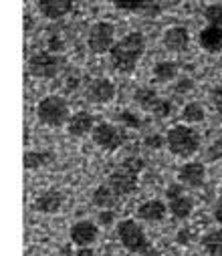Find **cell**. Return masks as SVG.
<instances>
[{"instance_id": "6da1fadb", "label": "cell", "mask_w": 222, "mask_h": 256, "mask_svg": "<svg viewBox=\"0 0 222 256\" xmlns=\"http://www.w3.org/2000/svg\"><path fill=\"white\" fill-rule=\"evenodd\" d=\"M143 52H145V36L139 30H131L113 44V48L109 50V62L117 73L129 75L135 71Z\"/></svg>"}, {"instance_id": "7a4b0ae2", "label": "cell", "mask_w": 222, "mask_h": 256, "mask_svg": "<svg viewBox=\"0 0 222 256\" xmlns=\"http://www.w3.org/2000/svg\"><path fill=\"white\" fill-rule=\"evenodd\" d=\"M117 238L121 246L131 252V254H141V256H160L158 248L150 242L145 230L131 218H125L117 224Z\"/></svg>"}, {"instance_id": "3957f363", "label": "cell", "mask_w": 222, "mask_h": 256, "mask_svg": "<svg viewBox=\"0 0 222 256\" xmlns=\"http://www.w3.org/2000/svg\"><path fill=\"white\" fill-rule=\"evenodd\" d=\"M166 148L170 150L172 156L190 160L200 150V136L188 123L172 125L166 134Z\"/></svg>"}, {"instance_id": "277c9868", "label": "cell", "mask_w": 222, "mask_h": 256, "mask_svg": "<svg viewBox=\"0 0 222 256\" xmlns=\"http://www.w3.org/2000/svg\"><path fill=\"white\" fill-rule=\"evenodd\" d=\"M37 119L47 127H63L71 119V109L65 97L47 95L37 105Z\"/></svg>"}, {"instance_id": "5b68a950", "label": "cell", "mask_w": 222, "mask_h": 256, "mask_svg": "<svg viewBox=\"0 0 222 256\" xmlns=\"http://www.w3.org/2000/svg\"><path fill=\"white\" fill-rule=\"evenodd\" d=\"M91 138L95 142V146L103 152H117L125 146L127 142V132L121 125H113L109 121H99L95 123Z\"/></svg>"}, {"instance_id": "8992f818", "label": "cell", "mask_w": 222, "mask_h": 256, "mask_svg": "<svg viewBox=\"0 0 222 256\" xmlns=\"http://www.w3.org/2000/svg\"><path fill=\"white\" fill-rule=\"evenodd\" d=\"M63 65H65V60L57 52L41 50L29 58V73L37 79H55L61 73Z\"/></svg>"}, {"instance_id": "52a82bcc", "label": "cell", "mask_w": 222, "mask_h": 256, "mask_svg": "<svg viewBox=\"0 0 222 256\" xmlns=\"http://www.w3.org/2000/svg\"><path fill=\"white\" fill-rule=\"evenodd\" d=\"M115 26L107 20H99L95 22L91 28H89V34H87V46L91 52L95 54H103V52H109L115 44Z\"/></svg>"}, {"instance_id": "ba28073f", "label": "cell", "mask_w": 222, "mask_h": 256, "mask_svg": "<svg viewBox=\"0 0 222 256\" xmlns=\"http://www.w3.org/2000/svg\"><path fill=\"white\" fill-rule=\"evenodd\" d=\"M115 93H117V89H115L113 81H109L105 77H95L85 87V99L89 103H93V105H107V103H111L115 99Z\"/></svg>"}, {"instance_id": "9c48e42d", "label": "cell", "mask_w": 222, "mask_h": 256, "mask_svg": "<svg viewBox=\"0 0 222 256\" xmlns=\"http://www.w3.org/2000/svg\"><path fill=\"white\" fill-rule=\"evenodd\" d=\"M137 176H139V174H135V172H131V170H127V168H123V166H119L117 170H113V172L109 174L107 184L117 192L119 196H129V194H133L135 188H137Z\"/></svg>"}, {"instance_id": "30bf717a", "label": "cell", "mask_w": 222, "mask_h": 256, "mask_svg": "<svg viewBox=\"0 0 222 256\" xmlns=\"http://www.w3.org/2000/svg\"><path fill=\"white\" fill-rule=\"evenodd\" d=\"M69 236H71V242L77 248L79 246H93V242H97V238H99V226L91 220H79L71 226Z\"/></svg>"}, {"instance_id": "8fae6325", "label": "cell", "mask_w": 222, "mask_h": 256, "mask_svg": "<svg viewBox=\"0 0 222 256\" xmlns=\"http://www.w3.org/2000/svg\"><path fill=\"white\" fill-rule=\"evenodd\" d=\"M162 44L166 50H172V52H182L190 46V30L186 26H170L164 30L162 34Z\"/></svg>"}, {"instance_id": "7c38bea8", "label": "cell", "mask_w": 222, "mask_h": 256, "mask_svg": "<svg viewBox=\"0 0 222 256\" xmlns=\"http://www.w3.org/2000/svg\"><path fill=\"white\" fill-rule=\"evenodd\" d=\"M67 127V134L71 138H85L87 134L93 132V127H95V119L89 111H77V113H73L69 123L65 125Z\"/></svg>"}, {"instance_id": "4fadbf2b", "label": "cell", "mask_w": 222, "mask_h": 256, "mask_svg": "<svg viewBox=\"0 0 222 256\" xmlns=\"http://www.w3.org/2000/svg\"><path fill=\"white\" fill-rule=\"evenodd\" d=\"M206 180V166L202 162H186L178 170V182L188 188H200Z\"/></svg>"}, {"instance_id": "5bb4252c", "label": "cell", "mask_w": 222, "mask_h": 256, "mask_svg": "<svg viewBox=\"0 0 222 256\" xmlns=\"http://www.w3.org/2000/svg\"><path fill=\"white\" fill-rule=\"evenodd\" d=\"M170 208L162 200H145L137 208V218L147 222V224H158L168 216Z\"/></svg>"}, {"instance_id": "9a60e30c", "label": "cell", "mask_w": 222, "mask_h": 256, "mask_svg": "<svg viewBox=\"0 0 222 256\" xmlns=\"http://www.w3.org/2000/svg\"><path fill=\"white\" fill-rule=\"evenodd\" d=\"M73 10V0H39V12L49 20H59Z\"/></svg>"}, {"instance_id": "2e32d148", "label": "cell", "mask_w": 222, "mask_h": 256, "mask_svg": "<svg viewBox=\"0 0 222 256\" xmlns=\"http://www.w3.org/2000/svg\"><path fill=\"white\" fill-rule=\"evenodd\" d=\"M93 204L99 208V210H113L119 206L121 202V196L117 194V192L109 186V184H101L93 190V196H91Z\"/></svg>"}, {"instance_id": "e0dca14e", "label": "cell", "mask_w": 222, "mask_h": 256, "mask_svg": "<svg viewBox=\"0 0 222 256\" xmlns=\"http://www.w3.org/2000/svg\"><path fill=\"white\" fill-rule=\"evenodd\" d=\"M65 204V198L59 190H47L35 200V210L41 214H57Z\"/></svg>"}, {"instance_id": "ac0fdd59", "label": "cell", "mask_w": 222, "mask_h": 256, "mask_svg": "<svg viewBox=\"0 0 222 256\" xmlns=\"http://www.w3.org/2000/svg\"><path fill=\"white\" fill-rule=\"evenodd\" d=\"M198 42L200 46L210 52V54H216V52H222V28L218 26H212V24H206L200 34H198Z\"/></svg>"}, {"instance_id": "d6986e66", "label": "cell", "mask_w": 222, "mask_h": 256, "mask_svg": "<svg viewBox=\"0 0 222 256\" xmlns=\"http://www.w3.org/2000/svg\"><path fill=\"white\" fill-rule=\"evenodd\" d=\"M168 208H170V214H172L174 220L184 222V220H188V218L192 216V212H194V200H192L188 194H184V196H180V198H176V200H170Z\"/></svg>"}, {"instance_id": "ffe728a7", "label": "cell", "mask_w": 222, "mask_h": 256, "mask_svg": "<svg viewBox=\"0 0 222 256\" xmlns=\"http://www.w3.org/2000/svg\"><path fill=\"white\" fill-rule=\"evenodd\" d=\"M152 75L158 83H172L178 79V62L174 60H158L154 69H152Z\"/></svg>"}, {"instance_id": "44dd1931", "label": "cell", "mask_w": 222, "mask_h": 256, "mask_svg": "<svg viewBox=\"0 0 222 256\" xmlns=\"http://www.w3.org/2000/svg\"><path fill=\"white\" fill-rule=\"evenodd\" d=\"M51 160H53V154L51 152H35V150H29L23 156V166H25V170L33 172V170H41V168L49 166Z\"/></svg>"}, {"instance_id": "7402d4cb", "label": "cell", "mask_w": 222, "mask_h": 256, "mask_svg": "<svg viewBox=\"0 0 222 256\" xmlns=\"http://www.w3.org/2000/svg\"><path fill=\"white\" fill-rule=\"evenodd\" d=\"M180 119H182V123H188V125L202 123V121L206 119V111H204L202 103H198V101H190V103H186V105L182 107V111H180Z\"/></svg>"}, {"instance_id": "603a6c76", "label": "cell", "mask_w": 222, "mask_h": 256, "mask_svg": "<svg viewBox=\"0 0 222 256\" xmlns=\"http://www.w3.org/2000/svg\"><path fill=\"white\" fill-rule=\"evenodd\" d=\"M202 248L210 254V256H218L220 248H222V228H212L208 230L202 238H200Z\"/></svg>"}, {"instance_id": "cb8c5ba5", "label": "cell", "mask_w": 222, "mask_h": 256, "mask_svg": "<svg viewBox=\"0 0 222 256\" xmlns=\"http://www.w3.org/2000/svg\"><path fill=\"white\" fill-rule=\"evenodd\" d=\"M160 97H158V91L156 89H152V87H139L135 93H133V101L139 105V109H143V111H152V107L156 105V101H158Z\"/></svg>"}, {"instance_id": "d4e9b609", "label": "cell", "mask_w": 222, "mask_h": 256, "mask_svg": "<svg viewBox=\"0 0 222 256\" xmlns=\"http://www.w3.org/2000/svg\"><path fill=\"white\" fill-rule=\"evenodd\" d=\"M152 0H113V4L117 10L123 12H143Z\"/></svg>"}, {"instance_id": "484cf974", "label": "cell", "mask_w": 222, "mask_h": 256, "mask_svg": "<svg viewBox=\"0 0 222 256\" xmlns=\"http://www.w3.org/2000/svg\"><path fill=\"white\" fill-rule=\"evenodd\" d=\"M204 20L212 26L222 28V4H208L204 8Z\"/></svg>"}, {"instance_id": "4316f807", "label": "cell", "mask_w": 222, "mask_h": 256, "mask_svg": "<svg viewBox=\"0 0 222 256\" xmlns=\"http://www.w3.org/2000/svg\"><path fill=\"white\" fill-rule=\"evenodd\" d=\"M117 119H119V123L123 127H129V130H137V127H141V119L131 111H121L117 115Z\"/></svg>"}, {"instance_id": "83f0119b", "label": "cell", "mask_w": 222, "mask_h": 256, "mask_svg": "<svg viewBox=\"0 0 222 256\" xmlns=\"http://www.w3.org/2000/svg\"><path fill=\"white\" fill-rule=\"evenodd\" d=\"M172 109H174V107H172V103H170L168 99H162V97H160V99L156 101V105L152 107V111H150V113H154L156 117L164 119V117H170V115H172Z\"/></svg>"}, {"instance_id": "f1b7e54d", "label": "cell", "mask_w": 222, "mask_h": 256, "mask_svg": "<svg viewBox=\"0 0 222 256\" xmlns=\"http://www.w3.org/2000/svg\"><path fill=\"white\" fill-rule=\"evenodd\" d=\"M210 103H212L216 115H218L220 121H222V85H216V87L210 91Z\"/></svg>"}, {"instance_id": "f546056e", "label": "cell", "mask_w": 222, "mask_h": 256, "mask_svg": "<svg viewBox=\"0 0 222 256\" xmlns=\"http://www.w3.org/2000/svg\"><path fill=\"white\" fill-rule=\"evenodd\" d=\"M121 166L127 168V170H131V172H135V174H141L143 168H145V162L141 158H137V156H129V158H125L121 162Z\"/></svg>"}, {"instance_id": "4dcf8cb0", "label": "cell", "mask_w": 222, "mask_h": 256, "mask_svg": "<svg viewBox=\"0 0 222 256\" xmlns=\"http://www.w3.org/2000/svg\"><path fill=\"white\" fill-rule=\"evenodd\" d=\"M206 160L208 162H220L222 160V140H216L208 146L206 150Z\"/></svg>"}, {"instance_id": "1f68e13d", "label": "cell", "mask_w": 222, "mask_h": 256, "mask_svg": "<svg viewBox=\"0 0 222 256\" xmlns=\"http://www.w3.org/2000/svg\"><path fill=\"white\" fill-rule=\"evenodd\" d=\"M143 146L147 150H162L166 148V136H160V134H154V136H147L143 140Z\"/></svg>"}, {"instance_id": "d6a6232c", "label": "cell", "mask_w": 222, "mask_h": 256, "mask_svg": "<svg viewBox=\"0 0 222 256\" xmlns=\"http://www.w3.org/2000/svg\"><path fill=\"white\" fill-rule=\"evenodd\" d=\"M115 220H117V216H115V212H113V210H99V214H97V224H99V226H103V228L113 226V224H115Z\"/></svg>"}, {"instance_id": "836d02e7", "label": "cell", "mask_w": 222, "mask_h": 256, "mask_svg": "<svg viewBox=\"0 0 222 256\" xmlns=\"http://www.w3.org/2000/svg\"><path fill=\"white\" fill-rule=\"evenodd\" d=\"M184 188H186V186H184L182 182L170 184V186L166 188V198H168V202H170V200H176V198H180V196H184V194H186Z\"/></svg>"}, {"instance_id": "e575fe53", "label": "cell", "mask_w": 222, "mask_h": 256, "mask_svg": "<svg viewBox=\"0 0 222 256\" xmlns=\"http://www.w3.org/2000/svg\"><path fill=\"white\" fill-rule=\"evenodd\" d=\"M192 89H194V81H192L190 77H180V79L176 81V85H174V91L180 93V95H182V93L186 95V93H190Z\"/></svg>"}, {"instance_id": "d590c367", "label": "cell", "mask_w": 222, "mask_h": 256, "mask_svg": "<svg viewBox=\"0 0 222 256\" xmlns=\"http://www.w3.org/2000/svg\"><path fill=\"white\" fill-rule=\"evenodd\" d=\"M176 240H178V244H182V246H188V244H190V240H192V232H190L188 228H182V230L178 232Z\"/></svg>"}, {"instance_id": "8d00e7d4", "label": "cell", "mask_w": 222, "mask_h": 256, "mask_svg": "<svg viewBox=\"0 0 222 256\" xmlns=\"http://www.w3.org/2000/svg\"><path fill=\"white\" fill-rule=\"evenodd\" d=\"M75 256H95V250L91 246H79L77 252H75Z\"/></svg>"}, {"instance_id": "74e56055", "label": "cell", "mask_w": 222, "mask_h": 256, "mask_svg": "<svg viewBox=\"0 0 222 256\" xmlns=\"http://www.w3.org/2000/svg\"><path fill=\"white\" fill-rule=\"evenodd\" d=\"M214 220H216V222L222 226V200H220V202L214 206Z\"/></svg>"}, {"instance_id": "f35d334b", "label": "cell", "mask_w": 222, "mask_h": 256, "mask_svg": "<svg viewBox=\"0 0 222 256\" xmlns=\"http://www.w3.org/2000/svg\"><path fill=\"white\" fill-rule=\"evenodd\" d=\"M33 30V16L31 14H25V32L29 34Z\"/></svg>"}, {"instance_id": "ab89813d", "label": "cell", "mask_w": 222, "mask_h": 256, "mask_svg": "<svg viewBox=\"0 0 222 256\" xmlns=\"http://www.w3.org/2000/svg\"><path fill=\"white\" fill-rule=\"evenodd\" d=\"M218 256H222V248H220V252H218Z\"/></svg>"}, {"instance_id": "60d3db41", "label": "cell", "mask_w": 222, "mask_h": 256, "mask_svg": "<svg viewBox=\"0 0 222 256\" xmlns=\"http://www.w3.org/2000/svg\"><path fill=\"white\" fill-rule=\"evenodd\" d=\"M105 256H109V254H105Z\"/></svg>"}]
</instances>
